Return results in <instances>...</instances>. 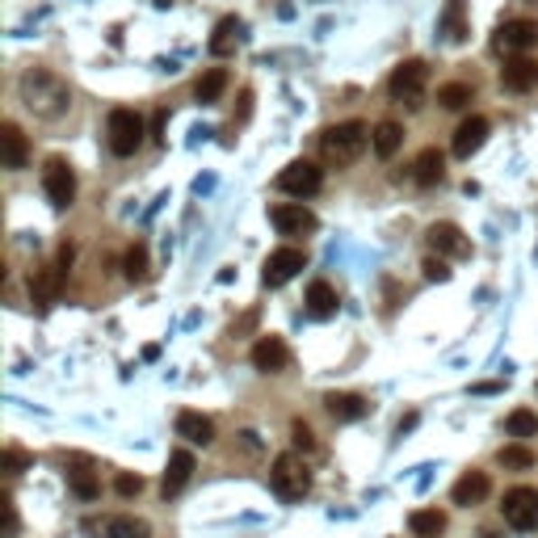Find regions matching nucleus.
<instances>
[{
	"mask_svg": "<svg viewBox=\"0 0 538 538\" xmlns=\"http://www.w3.org/2000/svg\"><path fill=\"white\" fill-rule=\"evenodd\" d=\"M505 429H509V438H517V441L534 438V433H538V413H530V408H517V413H509Z\"/></svg>",
	"mask_w": 538,
	"mask_h": 538,
	"instance_id": "nucleus-31",
	"label": "nucleus"
},
{
	"mask_svg": "<svg viewBox=\"0 0 538 538\" xmlns=\"http://www.w3.org/2000/svg\"><path fill=\"white\" fill-rule=\"evenodd\" d=\"M496 47L514 51V55H526L530 47H538V22L534 17H514L496 30Z\"/></svg>",
	"mask_w": 538,
	"mask_h": 538,
	"instance_id": "nucleus-12",
	"label": "nucleus"
},
{
	"mask_svg": "<svg viewBox=\"0 0 538 538\" xmlns=\"http://www.w3.org/2000/svg\"><path fill=\"white\" fill-rule=\"evenodd\" d=\"M291 438H294V450H307V454L316 450V433H311L303 421H294V425H291Z\"/></svg>",
	"mask_w": 538,
	"mask_h": 538,
	"instance_id": "nucleus-36",
	"label": "nucleus"
},
{
	"mask_svg": "<svg viewBox=\"0 0 538 538\" xmlns=\"http://www.w3.org/2000/svg\"><path fill=\"white\" fill-rule=\"evenodd\" d=\"M106 144L114 156H134L144 147V118L134 110H114L106 123Z\"/></svg>",
	"mask_w": 538,
	"mask_h": 538,
	"instance_id": "nucleus-5",
	"label": "nucleus"
},
{
	"mask_svg": "<svg viewBox=\"0 0 538 538\" xmlns=\"http://www.w3.org/2000/svg\"><path fill=\"white\" fill-rule=\"evenodd\" d=\"M400 144H404V126L400 123L387 118V123L375 126V156H379V160H392L395 152H400Z\"/></svg>",
	"mask_w": 538,
	"mask_h": 538,
	"instance_id": "nucleus-29",
	"label": "nucleus"
},
{
	"mask_svg": "<svg viewBox=\"0 0 538 538\" xmlns=\"http://www.w3.org/2000/svg\"><path fill=\"white\" fill-rule=\"evenodd\" d=\"M223 88H227V72H223V68H210V72L198 76L194 97L202 101V106H210V101H219V97H223Z\"/></svg>",
	"mask_w": 538,
	"mask_h": 538,
	"instance_id": "nucleus-30",
	"label": "nucleus"
},
{
	"mask_svg": "<svg viewBox=\"0 0 538 538\" xmlns=\"http://www.w3.org/2000/svg\"><path fill=\"white\" fill-rule=\"evenodd\" d=\"M366 144H375V131L366 123H337L320 134V156H324V164L345 169V164H354L366 152Z\"/></svg>",
	"mask_w": 538,
	"mask_h": 538,
	"instance_id": "nucleus-2",
	"label": "nucleus"
},
{
	"mask_svg": "<svg viewBox=\"0 0 538 538\" xmlns=\"http://www.w3.org/2000/svg\"><path fill=\"white\" fill-rule=\"evenodd\" d=\"M496 459H501L505 471H530L534 467V450H526V446H505Z\"/></svg>",
	"mask_w": 538,
	"mask_h": 538,
	"instance_id": "nucleus-33",
	"label": "nucleus"
},
{
	"mask_svg": "<svg viewBox=\"0 0 538 538\" xmlns=\"http://www.w3.org/2000/svg\"><path fill=\"white\" fill-rule=\"evenodd\" d=\"M269 223H274L282 236H307V232H316L320 219L303 207V202H278V207L269 210Z\"/></svg>",
	"mask_w": 538,
	"mask_h": 538,
	"instance_id": "nucleus-11",
	"label": "nucleus"
},
{
	"mask_svg": "<svg viewBox=\"0 0 538 538\" xmlns=\"http://www.w3.org/2000/svg\"><path fill=\"white\" fill-rule=\"evenodd\" d=\"M484 139H488V118H479V114H471L467 123H459V131H454V144L450 152L459 160H471L484 147Z\"/></svg>",
	"mask_w": 538,
	"mask_h": 538,
	"instance_id": "nucleus-14",
	"label": "nucleus"
},
{
	"mask_svg": "<svg viewBox=\"0 0 538 538\" xmlns=\"http://www.w3.org/2000/svg\"><path fill=\"white\" fill-rule=\"evenodd\" d=\"M501 80H505V88H514V93H530V88L538 85V60L514 55V60L501 68Z\"/></svg>",
	"mask_w": 538,
	"mask_h": 538,
	"instance_id": "nucleus-17",
	"label": "nucleus"
},
{
	"mask_svg": "<svg viewBox=\"0 0 538 538\" xmlns=\"http://www.w3.org/2000/svg\"><path fill=\"white\" fill-rule=\"evenodd\" d=\"M0 463H5V471H9V476H22V471L34 463V459H30L25 450H5V459H0Z\"/></svg>",
	"mask_w": 538,
	"mask_h": 538,
	"instance_id": "nucleus-37",
	"label": "nucleus"
},
{
	"mask_svg": "<svg viewBox=\"0 0 538 538\" xmlns=\"http://www.w3.org/2000/svg\"><path fill=\"white\" fill-rule=\"evenodd\" d=\"M269 484H274V492H278V501L294 505L303 501L307 492H311V467L303 463V454H278L274 459V467H269Z\"/></svg>",
	"mask_w": 538,
	"mask_h": 538,
	"instance_id": "nucleus-3",
	"label": "nucleus"
},
{
	"mask_svg": "<svg viewBox=\"0 0 538 538\" xmlns=\"http://www.w3.org/2000/svg\"><path fill=\"white\" fill-rule=\"evenodd\" d=\"M68 484H72V492L80 496V501H97V496H101V479L93 476V467H88V459H72Z\"/></svg>",
	"mask_w": 538,
	"mask_h": 538,
	"instance_id": "nucleus-24",
	"label": "nucleus"
},
{
	"mask_svg": "<svg viewBox=\"0 0 538 538\" xmlns=\"http://www.w3.org/2000/svg\"><path fill=\"white\" fill-rule=\"evenodd\" d=\"M408 530H413V538H441L446 534V514L441 509H416L408 517Z\"/></svg>",
	"mask_w": 538,
	"mask_h": 538,
	"instance_id": "nucleus-28",
	"label": "nucleus"
},
{
	"mask_svg": "<svg viewBox=\"0 0 538 538\" xmlns=\"http://www.w3.org/2000/svg\"><path fill=\"white\" fill-rule=\"evenodd\" d=\"M42 190H47V198H51V207H55V210L72 207L76 172H72V164H68L63 156H51L47 164H42Z\"/></svg>",
	"mask_w": 538,
	"mask_h": 538,
	"instance_id": "nucleus-8",
	"label": "nucleus"
},
{
	"mask_svg": "<svg viewBox=\"0 0 538 538\" xmlns=\"http://www.w3.org/2000/svg\"><path fill=\"white\" fill-rule=\"evenodd\" d=\"M438 101L446 106V110H463L467 101H471V85H463V80H450V85L438 88Z\"/></svg>",
	"mask_w": 538,
	"mask_h": 538,
	"instance_id": "nucleus-32",
	"label": "nucleus"
},
{
	"mask_svg": "<svg viewBox=\"0 0 538 538\" xmlns=\"http://www.w3.org/2000/svg\"><path fill=\"white\" fill-rule=\"evenodd\" d=\"M324 404H329L332 421H362V416L370 413V404L362 400V395H354V392H332Z\"/></svg>",
	"mask_w": 538,
	"mask_h": 538,
	"instance_id": "nucleus-25",
	"label": "nucleus"
},
{
	"mask_svg": "<svg viewBox=\"0 0 538 538\" xmlns=\"http://www.w3.org/2000/svg\"><path fill=\"white\" fill-rule=\"evenodd\" d=\"M17 93H22L25 110L38 118H60V114H68V101H72L68 85L51 68H25L17 80Z\"/></svg>",
	"mask_w": 538,
	"mask_h": 538,
	"instance_id": "nucleus-1",
	"label": "nucleus"
},
{
	"mask_svg": "<svg viewBox=\"0 0 538 538\" xmlns=\"http://www.w3.org/2000/svg\"><path fill=\"white\" fill-rule=\"evenodd\" d=\"M425 240H429V248L438 253V257H471V240L463 236V227L459 223H433L425 232Z\"/></svg>",
	"mask_w": 538,
	"mask_h": 538,
	"instance_id": "nucleus-10",
	"label": "nucleus"
},
{
	"mask_svg": "<svg viewBox=\"0 0 538 538\" xmlns=\"http://www.w3.org/2000/svg\"><path fill=\"white\" fill-rule=\"evenodd\" d=\"M425 85H429V68L421 60H404L387 76V93H392V101H400L404 110H421L425 106Z\"/></svg>",
	"mask_w": 538,
	"mask_h": 538,
	"instance_id": "nucleus-4",
	"label": "nucleus"
},
{
	"mask_svg": "<svg viewBox=\"0 0 538 538\" xmlns=\"http://www.w3.org/2000/svg\"><path fill=\"white\" fill-rule=\"evenodd\" d=\"M0 147H5V169H25V156H30V152H25V134H22V126L17 123H5L0 126Z\"/></svg>",
	"mask_w": 538,
	"mask_h": 538,
	"instance_id": "nucleus-23",
	"label": "nucleus"
},
{
	"mask_svg": "<svg viewBox=\"0 0 538 538\" xmlns=\"http://www.w3.org/2000/svg\"><path fill=\"white\" fill-rule=\"evenodd\" d=\"M0 514H5V538H13L17 534V509H13V496L0 501Z\"/></svg>",
	"mask_w": 538,
	"mask_h": 538,
	"instance_id": "nucleus-39",
	"label": "nucleus"
},
{
	"mask_svg": "<svg viewBox=\"0 0 538 538\" xmlns=\"http://www.w3.org/2000/svg\"><path fill=\"white\" fill-rule=\"evenodd\" d=\"M194 454L190 450H177L169 459V471H164V496H177V492L190 484V476H194Z\"/></svg>",
	"mask_w": 538,
	"mask_h": 538,
	"instance_id": "nucleus-22",
	"label": "nucleus"
},
{
	"mask_svg": "<svg viewBox=\"0 0 538 538\" xmlns=\"http://www.w3.org/2000/svg\"><path fill=\"white\" fill-rule=\"evenodd\" d=\"M441 177H446V156H441L438 147H425V152L413 160V181L433 190V185H441Z\"/></svg>",
	"mask_w": 538,
	"mask_h": 538,
	"instance_id": "nucleus-21",
	"label": "nucleus"
},
{
	"mask_svg": "<svg viewBox=\"0 0 538 538\" xmlns=\"http://www.w3.org/2000/svg\"><path fill=\"white\" fill-rule=\"evenodd\" d=\"M123 265H126V278H131V282H144L147 278V248L144 245H131V248H126Z\"/></svg>",
	"mask_w": 538,
	"mask_h": 538,
	"instance_id": "nucleus-34",
	"label": "nucleus"
},
{
	"mask_svg": "<svg viewBox=\"0 0 538 538\" xmlns=\"http://www.w3.org/2000/svg\"><path fill=\"white\" fill-rule=\"evenodd\" d=\"M286 362H291V349H286V341L274 337V332L253 345V366H257L261 375H278V370H286Z\"/></svg>",
	"mask_w": 538,
	"mask_h": 538,
	"instance_id": "nucleus-15",
	"label": "nucleus"
},
{
	"mask_svg": "<svg viewBox=\"0 0 538 538\" xmlns=\"http://www.w3.org/2000/svg\"><path fill=\"white\" fill-rule=\"evenodd\" d=\"M501 514L517 534L538 530V488H509L505 492V501H501Z\"/></svg>",
	"mask_w": 538,
	"mask_h": 538,
	"instance_id": "nucleus-7",
	"label": "nucleus"
},
{
	"mask_svg": "<svg viewBox=\"0 0 538 538\" xmlns=\"http://www.w3.org/2000/svg\"><path fill=\"white\" fill-rule=\"evenodd\" d=\"M307 311L316 320L337 316V291H332L329 282H311V286H307Z\"/></svg>",
	"mask_w": 538,
	"mask_h": 538,
	"instance_id": "nucleus-27",
	"label": "nucleus"
},
{
	"mask_svg": "<svg viewBox=\"0 0 538 538\" xmlns=\"http://www.w3.org/2000/svg\"><path fill=\"white\" fill-rule=\"evenodd\" d=\"M479 538H501V534L496 530H479Z\"/></svg>",
	"mask_w": 538,
	"mask_h": 538,
	"instance_id": "nucleus-40",
	"label": "nucleus"
},
{
	"mask_svg": "<svg viewBox=\"0 0 538 538\" xmlns=\"http://www.w3.org/2000/svg\"><path fill=\"white\" fill-rule=\"evenodd\" d=\"M240 30H245V25H240V17H223L219 25H215V34H210V55H232L236 47H240Z\"/></svg>",
	"mask_w": 538,
	"mask_h": 538,
	"instance_id": "nucleus-26",
	"label": "nucleus"
},
{
	"mask_svg": "<svg viewBox=\"0 0 538 538\" xmlns=\"http://www.w3.org/2000/svg\"><path fill=\"white\" fill-rule=\"evenodd\" d=\"M492 492V479L484 476V471H467V476L454 479V488H450V501L454 505H479L484 496Z\"/></svg>",
	"mask_w": 538,
	"mask_h": 538,
	"instance_id": "nucleus-20",
	"label": "nucleus"
},
{
	"mask_svg": "<svg viewBox=\"0 0 538 538\" xmlns=\"http://www.w3.org/2000/svg\"><path fill=\"white\" fill-rule=\"evenodd\" d=\"M274 185L291 198H311V194H320V185H324V169L311 164V160H291V164L278 172Z\"/></svg>",
	"mask_w": 538,
	"mask_h": 538,
	"instance_id": "nucleus-6",
	"label": "nucleus"
},
{
	"mask_svg": "<svg viewBox=\"0 0 538 538\" xmlns=\"http://www.w3.org/2000/svg\"><path fill=\"white\" fill-rule=\"evenodd\" d=\"M88 534H101V538H147L152 526H147L144 517H88L85 522Z\"/></svg>",
	"mask_w": 538,
	"mask_h": 538,
	"instance_id": "nucleus-13",
	"label": "nucleus"
},
{
	"mask_svg": "<svg viewBox=\"0 0 538 538\" xmlns=\"http://www.w3.org/2000/svg\"><path fill=\"white\" fill-rule=\"evenodd\" d=\"M441 38L450 42V47H459V42H467V0H446V9H441V22H438Z\"/></svg>",
	"mask_w": 538,
	"mask_h": 538,
	"instance_id": "nucleus-19",
	"label": "nucleus"
},
{
	"mask_svg": "<svg viewBox=\"0 0 538 538\" xmlns=\"http://www.w3.org/2000/svg\"><path fill=\"white\" fill-rule=\"evenodd\" d=\"M114 492L131 501V496H139V492H144V479L131 476V471H123V476H114Z\"/></svg>",
	"mask_w": 538,
	"mask_h": 538,
	"instance_id": "nucleus-35",
	"label": "nucleus"
},
{
	"mask_svg": "<svg viewBox=\"0 0 538 538\" xmlns=\"http://www.w3.org/2000/svg\"><path fill=\"white\" fill-rule=\"evenodd\" d=\"M421 269H425V278H429V282H450V265H446L441 257H429Z\"/></svg>",
	"mask_w": 538,
	"mask_h": 538,
	"instance_id": "nucleus-38",
	"label": "nucleus"
},
{
	"mask_svg": "<svg viewBox=\"0 0 538 538\" xmlns=\"http://www.w3.org/2000/svg\"><path fill=\"white\" fill-rule=\"evenodd\" d=\"M177 438H185L190 446H210L215 441V421L202 413H177Z\"/></svg>",
	"mask_w": 538,
	"mask_h": 538,
	"instance_id": "nucleus-18",
	"label": "nucleus"
},
{
	"mask_svg": "<svg viewBox=\"0 0 538 538\" xmlns=\"http://www.w3.org/2000/svg\"><path fill=\"white\" fill-rule=\"evenodd\" d=\"M63 274H68V269L60 265V261H55V265H38L34 274H30V294H34V303H55V299H60V291H63Z\"/></svg>",
	"mask_w": 538,
	"mask_h": 538,
	"instance_id": "nucleus-16",
	"label": "nucleus"
},
{
	"mask_svg": "<svg viewBox=\"0 0 538 538\" xmlns=\"http://www.w3.org/2000/svg\"><path fill=\"white\" fill-rule=\"evenodd\" d=\"M303 265H307L303 248H278V253H269L265 269H261V282H265L269 291H278V286H286Z\"/></svg>",
	"mask_w": 538,
	"mask_h": 538,
	"instance_id": "nucleus-9",
	"label": "nucleus"
}]
</instances>
